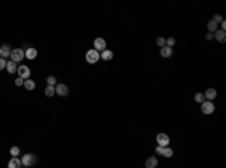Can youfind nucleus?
<instances>
[{
	"mask_svg": "<svg viewBox=\"0 0 226 168\" xmlns=\"http://www.w3.org/2000/svg\"><path fill=\"white\" fill-rule=\"evenodd\" d=\"M157 45H160L161 48L166 47V39H164V38H157Z\"/></svg>",
	"mask_w": 226,
	"mask_h": 168,
	"instance_id": "393cba45",
	"label": "nucleus"
},
{
	"mask_svg": "<svg viewBox=\"0 0 226 168\" xmlns=\"http://www.w3.org/2000/svg\"><path fill=\"white\" fill-rule=\"evenodd\" d=\"M17 72H18L20 78H23V80H29V77H30V69H29V66H24V65L18 66Z\"/></svg>",
	"mask_w": 226,
	"mask_h": 168,
	"instance_id": "423d86ee",
	"label": "nucleus"
},
{
	"mask_svg": "<svg viewBox=\"0 0 226 168\" xmlns=\"http://www.w3.org/2000/svg\"><path fill=\"white\" fill-rule=\"evenodd\" d=\"M100 57H101L102 60H107V62H109V60H112V59H113V51H110V50H107V48H106V50L101 53V56H100Z\"/></svg>",
	"mask_w": 226,
	"mask_h": 168,
	"instance_id": "f3484780",
	"label": "nucleus"
},
{
	"mask_svg": "<svg viewBox=\"0 0 226 168\" xmlns=\"http://www.w3.org/2000/svg\"><path fill=\"white\" fill-rule=\"evenodd\" d=\"M214 104H213V102L211 101H203L202 102V108H201V110H202V113L203 114H213V113H214Z\"/></svg>",
	"mask_w": 226,
	"mask_h": 168,
	"instance_id": "39448f33",
	"label": "nucleus"
},
{
	"mask_svg": "<svg viewBox=\"0 0 226 168\" xmlns=\"http://www.w3.org/2000/svg\"><path fill=\"white\" fill-rule=\"evenodd\" d=\"M35 81H32V80H24V89L27 90H33L35 89Z\"/></svg>",
	"mask_w": 226,
	"mask_h": 168,
	"instance_id": "6ab92c4d",
	"label": "nucleus"
},
{
	"mask_svg": "<svg viewBox=\"0 0 226 168\" xmlns=\"http://www.w3.org/2000/svg\"><path fill=\"white\" fill-rule=\"evenodd\" d=\"M217 26H219V24H215L213 20H211V21H208V24H206V27H208V33H213V32H215V30H217Z\"/></svg>",
	"mask_w": 226,
	"mask_h": 168,
	"instance_id": "aec40b11",
	"label": "nucleus"
},
{
	"mask_svg": "<svg viewBox=\"0 0 226 168\" xmlns=\"http://www.w3.org/2000/svg\"><path fill=\"white\" fill-rule=\"evenodd\" d=\"M100 60V53L97 51V50H89L88 53H86V62L90 63V65H93V63H97Z\"/></svg>",
	"mask_w": 226,
	"mask_h": 168,
	"instance_id": "7ed1b4c3",
	"label": "nucleus"
},
{
	"mask_svg": "<svg viewBox=\"0 0 226 168\" xmlns=\"http://www.w3.org/2000/svg\"><path fill=\"white\" fill-rule=\"evenodd\" d=\"M24 54H26V57H27L29 60H33V59H36V56H38V51H36V48H27V50L24 51Z\"/></svg>",
	"mask_w": 226,
	"mask_h": 168,
	"instance_id": "ddd939ff",
	"label": "nucleus"
},
{
	"mask_svg": "<svg viewBox=\"0 0 226 168\" xmlns=\"http://www.w3.org/2000/svg\"><path fill=\"white\" fill-rule=\"evenodd\" d=\"M17 69H18V68H17V63H15V62L9 60V62L6 63V71H8L9 74H15V72H17Z\"/></svg>",
	"mask_w": 226,
	"mask_h": 168,
	"instance_id": "dca6fc26",
	"label": "nucleus"
},
{
	"mask_svg": "<svg viewBox=\"0 0 226 168\" xmlns=\"http://www.w3.org/2000/svg\"><path fill=\"white\" fill-rule=\"evenodd\" d=\"M54 92H56L59 96H67L69 89H68L67 84H57L56 87H54Z\"/></svg>",
	"mask_w": 226,
	"mask_h": 168,
	"instance_id": "1a4fd4ad",
	"label": "nucleus"
},
{
	"mask_svg": "<svg viewBox=\"0 0 226 168\" xmlns=\"http://www.w3.org/2000/svg\"><path fill=\"white\" fill-rule=\"evenodd\" d=\"M155 140H157V144L158 146H161V147H167L169 146V143H170L169 135H166V134H158Z\"/></svg>",
	"mask_w": 226,
	"mask_h": 168,
	"instance_id": "20e7f679",
	"label": "nucleus"
},
{
	"mask_svg": "<svg viewBox=\"0 0 226 168\" xmlns=\"http://www.w3.org/2000/svg\"><path fill=\"white\" fill-rule=\"evenodd\" d=\"M220 26H222V29H220V30H225V29H226V21H225V20L220 23Z\"/></svg>",
	"mask_w": 226,
	"mask_h": 168,
	"instance_id": "7c9ffc66",
	"label": "nucleus"
},
{
	"mask_svg": "<svg viewBox=\"0 0 226 168\" xmlns=\"http://www.w3.org/2000/svg\"><path fill=\"white\" fill-rule=\"evenodd\" d=\"M160 54H161V57H170L172 56V48H169V47H163L161 48V51H160Z\"/></svg>",
	"mask_w": 226,
	"mask_h": 168,
	"instance_id": "a211bd4d",
	"label": "nucleus"
},
{
	"mask_svg": "<svg viewBox=\"0 0 226 168\" xmlns=\"http://www.w3.org/2000/svg\"><path fill=\"white\" fill-rule=\"evenodd\" d=\"M157 165H158V161H157V158L155 156L148 158L146 162H145V167L146 168H157Z\"/></svg>",
	"mask_w": 226,
	"mask_h": 168,
	"instance_id": "9b49d317",
	"label": "nucleus"
},
{
	"mask_svg": "<svg viewBox=\"0 0 226 168\" xmlns=\"http://www.w3.org/2000/svg\"><path fill=\"white\" fill-rule=\"evenodd\" d=\"M160 155H161V156H164V158H172V156H173V150H172L169 146H167V147H161Z\"/></svg>",
	"mask_w": 226,
	"mask_h": 168,
	"instance_id": "2eb2a0df",
	"label": "nucleus"
},
{
	"mask_svg": "<svg viewBox=\"0 0 226 168\" xmlns=\"http://www.w3.org/2000/svg\"><path fill=\"white\" fill-rule=\"evenodd\" d=\"M9 153H11V156H12V158H17L18 155H20V149H18V147H11Z\"/></svg>",
	"mask_w": 226,
	"mask_h": 168,
	"instance_id": "4be33fe9",
	"label": "nucleus"
},
{
	"mask_svg": "<svg viewBox=\"0 0 226 168\" xmlns=\"http://www.w3.org/2000/svg\"><path fill=\"white\" fill-rule=\"evenodd\" d=\"M194 101L199 102V104H202V102L205 101V96H203V93H196V95H194Z\"/></svg>",
	"mask_w": 226,
	"mask_h": 168,
	"instance_id": "5701e85b",
	"label": "nucleus"
},
{
	"mask_svg": "<svg viewBox=\"0 0 226 168\" xmlns=\"http://www.w3.org/2000/svg\"><path fill=\"white\" fill-rule=\"evenodd\" d=\"M24 57H26V54H24V51H23L21 48H15V50H12L11 51V60L12 62H15V63L21 62Z\"/></svg>",
	"mask_w": 226,
	"mask_h": 168,
	"instance_id": "f03ea898",
	"label": "nucleus"
},
{
	"mask_svg": "<svg viewBox=\"0 0 226 168\" xmlns=\"http://www.w3.org/2000/svg\"><path fill=\"white\" fill-rule=\"evenodd\" d=\"M11 47L8 44H5V45H2L0 47V57L2 59H8V57H11Z\"/></svg>",
	"mask_w": 226,
	"mask_h": 168,
	"instance_id": "6e6552de",
	"label": "nucleus"
},
{
	"mask_svg": "<svg viewBox=\"0 0 226 168\" xmlns=\"http://www.w3.org/2000/svg\"><path fill=\"white\" fill-rule=\"evenodd\" d=\"M15 86H18V87H21V86H24V80L18 77V78L15 80Z\"/></svg>",
	"mask_w": 226,
	"mask_h": 168,
	"instance_id": "cd10ccee",
	"label": "nucleus"
},
{
	"mask_svg": "<svg viewBox=\"0 0 226 168\" xmlns=\"http://www.w3.org/2000/svg\"><path fill=\"white\" fill-rule=\"evenodd\" d=\"M214 39H217L219 42L223 44V42L226 41V32L225 30H219V29H217V30L214 32Z\"/></svg>",
	"mask_w": 226,
	"mask_h": 168,
	"instance_id": "9d476101",
	"label": "nucleus"
},
{
	"mask_svg": "<svg viewBox=\"0 0 226 168\" xmlns=\"http://www.w3.org/2000/svg\"><path fill=\"white\" fill-rule=\"evenodd\" d=\"M205 38H206L208 41H211V39H214V33H206L205 35Z\"/></svg>",
	"mask_w": 226,
	"mask_h": 168,
	"instance_id": "c756f323",
	"label": "nucleus"
},
{
	"mask_svg": "<svg viewBox=\"0 0 226 168\" xmlns=\"http://www.w3.org/2000/svg\"><path fill=\"white\" fill-rule=\"evenodd\" d=\"M93 50H97V51H104L106 50V41L102 39V38H97L95 41H93Z\"/></svg>",
	"mask_w": 226,
	"mask_h": 168,
	"instance_id": "0eeeda50",
	"label": "nucleus"
},
{
	"mask_svg": "<svg viewBox=\"0 0 226 168\" xmlns=\"http://www.w3.org/2000/svg\"><path fill=\"white\" fill-rule=\"evenodd\" d=\"M6 63H8V62H6L5 59H2V57H0V71H3V69L6 68Z\"/></svg>",
	"mask_w": 226,
	"mask_h": 168,
	"instance_id": "c85d7f7f",
	"label": "nucleus"
},
{
	"mask_svg": "<svg viewBox=\"0 0 226 168\" xmlns=\"http://www.w3.org/2000/svg\"><path fill=\"white\" fill-rule=\"evenodd\" d=\"M175 42H176V41H175V38H167V39H166V47L172 48V47L175 45Z\"/></svg>",
	"mask_w": 226,
	"mask_h": 168,
	"instance_id": "b1692460",
	"label": "nucleus"
},
{
	"mask_svg": "<svg viewBox=\"0 0 226 168\" xmlns=\"http://www.w3.org/2000/svg\"><path fill=\"white\" fill-rule=\"evenodd\" d=\"M203 96H205V99H208V101H213L217 98V92L214 89H208L205 93H203Z\"/></svg>",
	"mask_w": 226,
	"mask_h": 168,
	"instance_id": "4468645a",
	"label": "nucleus"
},
{
	"mask_svg": "<svg viewBox=\"0 0 226 168\" xmlns=\"http://www.w3.org/2000/svg\"><path fill=\"white\" fill-rule=\"evenodd\" d=\"M213 21H214L215 24H220V23L223 21V18H222L220 15H214V17H213Z\"/></svg>",
	"mask_w": 226,
	"mask_h": 168,
	"instance_id": "bb28decb",
	"label": "nucleus"
},
{
	"mask_svg": "<svg viewBox=\"0 0 226 168\" xmlns=\"http://www.w3.org/2000/svg\"><path fill=\"white\" fill-rule=\"evenodd\" d=\"M36 162H38V158L32 155V153H27V155H24L21 158V165H24V167H32Z\"/></svg>",
	"mask_w": 226,
	"mask_h": 168,
	"instance_id": "f257e3e1",
	"label": "nucleus"
},
{
	"mask_svg": "<svg viewBox=\"0 0 226 168\" xmlns=\"http://www.w3.org/2000/svg\"><path fill=\"white\" fill-rule=\"evenodd\" d=\"M47 84H48V86H54V84H56V78H54V77H48V78H47Z\"/></svg>",
	"mask_w": 226,
	"mask_h": 168,
	"instance_id": "a878e982",
	"label": "nucleus"
},
{
	"mask_svg": "<svg viewBox=\"0 0 226 168\" xmlns=\"http://www.w3.org/2000/svg\"><path fill=\"white\" fill-rule=\"evenodd\" d=\"M8 168H21V159L11 158V161L8 162Z\"/></svg>",
	"mask_w": 226,
	"mask_h": 168,
	"instance_id": "f8f14e48",
	"label": "nucleus"
},
{
	"mask_svg": "<svg viewBox=\"0 0 226 168\" xmlns=\"http://www.w3.org/2000/svg\"><path fill=\"white\" fill-rule=\"evenodd\" d=\"M54 86H47L45 87V96H48V98H51V96H54Z\"/></svg>",
	"mask_w": 226,
	"mask_h": 168,
	"instance_id": "412c9836",
	"label": "nucleus"
}]
</instances>
